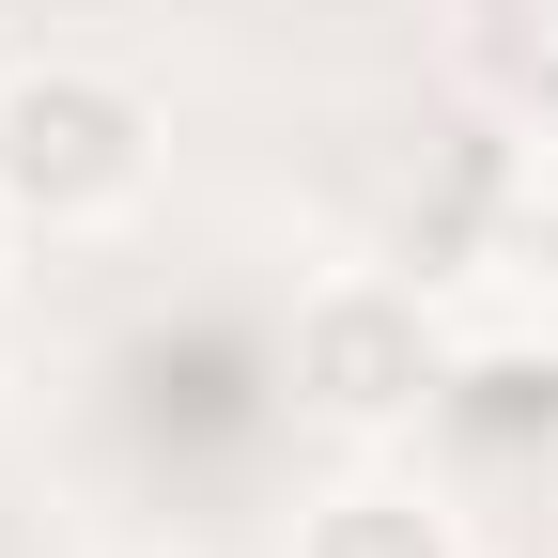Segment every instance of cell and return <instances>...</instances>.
<instances>
[{"mask_svg":"<svg viewBox=\"0 0 558 558\" xmlns=\"http://www.w3.org/2000/svg\"><path fill=\"white\" fill-rule=\"evenodd\" d=\"M171 171V124L124 62H16L0 78V202L62 248V233H124Z\"/></svg>","mask_w":558,"mask_h":558,"instance_id":"1","label":"cell"},{"mask_svg":"<svg viewBox=\"0 0 558 558\" xmlns=\"http://www.w3.org/2000/svg\"><path fill=\"white\" fill-rule=\"evenodd\" d=\"M295 403L326 418L341 450H403L418 418L450 403V326L418 279L388 264H326L311 295H295Z\"/></svg>","mask_w":558,"mask_h":558,"instance_id":"2","label":"cell"},{"mask_svg":"<svg viewBox=\"0 0 558 558\" xmlns=\"http://www.w3.org/2000/svg\"><path fill=\"white\" fill-rule=\"evenodd\" d=\"M279 558H465V512H450L418 465L357 450L326 497H295V543H279Z\"/></svg>","mask_w":558,"mask_h":558,"instance_id":"3","label":"cell"},{"mask_svg":"<svg viewBox=\"0 0 558 558\" xmlns=\"http://www.w3.org/2000/svg\"><path fill=\"white\" fill-rule=\"evenodd\" d=\"M16 233H32V218H16V202H0V279H16Z\"/></svg>","mask_w":558,"mask_h":558,"instance_id":"4","label":"cell"}]
</instances>
